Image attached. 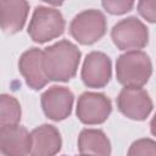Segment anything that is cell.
Returning a JSON list of instances; mask_svg holds the SVG:
<instances>
[{"mask_svg": "<svg viewBox=\"0 0 156 156\" xmlns=\"http://www.w3.org/2000/svg\"><path fill=\"white\" fill-rule=\"evenodd\" d=\"M116 102L119 112L134 121H144L152 111L149 93L138 87H124L119 91Z\"/></svg>", "mask_w": 156, "mask_h": 156, "instance_id": "obj_7", "label": "cell"}, {"mask_svg": "<svg viewBox=\"0 0 156 156\" xmlns=\"http://www.w3.org/2000/svg\"><path fill=\"white\" fill-rule=\"evenodd\" d=\"M111 39L119 50H139L147 45L149 30L140 20L130 16L113 26Z\"/></svg>", "mask_w": 156, "mask_h": 156, "instance_id": "obj_5", "label": "cell"}, {"mask_svg": "<svg viewBox=\"0 0 156 156\" xmlns=\"http://www.w3.org/2000/svg\"><path fill=\"white\" fill-rule=\"evenodd\" d=\"M33 156H52L56 155L62 146V138L58 129L51 124H41L32 132Z\"/></svg>", "mask_w": 156, "mask_h": 156, "instance_id": "obj_13", "label": "cell"}, {"mask_svg": "<svg viewBox=\"0 0 156 156\" xmlns=\"http://www.w3.org/2000/svg\"><path fill=\"white\" fill-rule=\"evenodd\" d=\"M41 1L48 2V4L52 5V6H60V5H62V4H63V1H65V0H41Z\"/></svg>", "mask_w": 156, "mask_h": 156, "instance_id": "obj_20", "label": "cell"}, {"mask_svg": "<svg viewBox=\"0 0 156 156\" xmlns=\"http://www.w3.org/2000/svg\"><path fill=\"white\" fill-rule=\"evenodd\" d=\"M128 155L130 156H136V155L156 156V141L151 139H139L130 145L128 150Z\"/></svg>", "mask_w": 156, "mask_h": 156, "instance_id": "obj_17", "label": "cell"}, {"mask_svg": "<svg viewBox=\"0 0 156 156\" xmlns=\"http://www.w3.org/2000/svg\"><path fill=\"white\" fill-rule=\"evenodd\" d=\"M107 29L105 15L100 10L90 9L79 12L69 23L71 35L82 45H91L100 40Z\"/></svg>", "mask_w": 156, "mask_h": 156, "instance_id": "obj_4", "label": "cell"}, {"mask_svg": "<svg viewBox=\"0 0 156 156\" xmlns=\"http://www.w3.org/2000/svg\"><path fill=\"white\" fill-rule=\"evenodd\" d=\"M74 95L66 88L60 85H54L46 89L40 98V104L44 115L52 121H63L66 119L73 107Z\"/></svg>", "mask_w": 156, "mask_h": 156, "instance_id": "obj_8", "label": "cell"}, {"mask_svg": "<svg viewBox=\"0 0 156 156\" xmlns=\"http://www.w3.org/2000/svg\"><path fill=\"white\" fill-rule=\"evenodd\" d=\"M80 50L68 40H60L43 50L44 71L50 80L68 82L78 69Z\"/></svg>", "mask_w": 156, "mask_h": 156, "instance_id": "obj_1", "label": "cell"}, {"mask_svg": "<svg viewBox=\"0 0 156 156\" xmlns=\"http://www.w3.org/2000/svg\"><path fill=\"white\" fill-rule=\"evenodd\" d=\"M150 130H151V134L154 136H156V113L154 115V117L150 122Z\"/></svg>", "mask_w": 156, "mask_h": 156, "instance_id": "obj_19", "label": "cell"}, {"mask_svg": "<svg viewBox=\"0 0 156 156\" xmlns=\"http://www.w3.org/2000/svg\"><path fill=\"white\" fill-rule=\"evenodd\" d=\"M29 4L27 0H0L1 28L7 34L20 32L27 21Z\"/></svg>", "mask_w": 156, "mask_h": 156, "instance_id": "obj_12", "label": "cell"}, {"mask_svg": "<svg viewBox=\"0 0 156 156\" xmlns=\"http://www.w3.org/2000/svg\"><path fill=\"white\" fill-rule=\"evenodd\" d=\"M139 15L150 23H156V0H139Z\"/></svg>", "mask_w": 156, "mask_h": 156, "instance_id": "obj_18", "label": "cell"}, {"mask_svg": "<svg viewBox=\"0 0 156 156\" xmlns=\"http://www.w3.org/2000/svg\"><path fill=\"white\" fill-rule=\"evenodd\" d=\"M78 151L83 155H110L111 144L100 129H83L78 136Z\"/></svg>", "mask_w": 156, "mask_h": 156, "instance_id": "obj_14", "label": "cell"}, {"mask_svg": "<svg viewBox=\"0 0 156 156\" xmlns=\"http://www.w3.org/2000/svg\"><path fill=\"white\" fill-rule=\"evenodd\" d=\"M112 112L111 100L102 93L85 91L77 101V117L88 126L104 123Z\"/></svg>", "mask_w": 156, "mask_h": 156, "instance_id": "obj_6", "label": "cell"}, {"mask_svg": "<svg viewBox=\"0 0 156 156\" xmlns=\"http://www.w3.org/2000/svg\"><path fill=\"white\" fill-rule=\"evenodd\" d=\"M33 139L24 127L17 124L0 126V151L6 156H24L32 152Z\"/></svg>", "mask_w": 156, "mask_h": 156, "instance_id": "obj_10", "label": "cell"}, {"mask_svg": "<svg viewBox=\"0 0 156 156\" xmlns=\"http://www.w3.org/2000/svg\"><path fill=\"white\" fill-rule=\"evenodd\" d=\"M80 77L88 88H104L112 77V63L110 57L100 51L89 52L83 62Z\"/></svg>", "mask_w": 156, "mask_h": 156, "instance_id": "obj_9", "label": "cell"}, {"mask_svg": "<svg viewBox=\"0 0 156 156\" xmlns=\"http://www.w3.org/2000/svg\"><path fill=\"white\" fill-rule=\"evenodd\" d=\"M102 7L111 15H124L133 9L134 0H101Z\"/></svg>", "mask_w": 156, "mask_h": 156, "instance_id": "obj_16", "label": "cell"}, {"mask_svg": "<svg viewBox=\"0 0 156 156\" xmlns=\"http://www.w3.org/2000/svg\"><path fill=\"white\" fill-rule=\"evenodd\" d=\"M65 27V18L58 10L37 6L28 24V34L34 43L44 44L62 35Z\"/></svg>", "mask_w": 156, "mask_h": 156, "instance_id": "obj_3", "label": "cell"}, {"mask_svg": "<svg viewBox=\"0 0 156 156\" xmlns=\"http://www.w3.org/2000/svg\"><path fill=\"white\" fill-rule=\"evenodd\" d=\"M152 74V63L149 55L141 50H128L116 62V78L123 87L145 85Z\"/></svg>", "mask_w": 156, "mask_h": 156, "instance_id": "obj_2", "label": "cell"}, {"mask_svg": "<svg viewBox=\"0 0 156 156\" xmlns=\"http://www.w3.org/2000/svg\"><path fill=\"white\" fill-rule=\"evenodd\" d=\"M21 121V106L16 98L9 94L0 96V126L17 124Z\"/></svg>", "mask_w": 156, "mask_h": 156, "instance_id": "obj_15", "label": "cell"}, {"mask_svg": "<svg viewBox=\"0 0 156 156\" xmlns=\"http://www.w3.org/2000/svg\"><path fill=\"white\" fill-rule=\"evenodd\" d=\"M18 69L26 79L27 85L33 90H40L50 80L44 71L43 50L38 48H32L21 55Z\"/></svg>", "mask_w": 156, "mask_h": 156, "instance_id": "obj_11", "label": "cell"}]
</instances>
